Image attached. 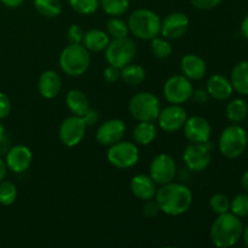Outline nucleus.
<instances>
[{
	"label": "nucleus",
	"mask_w": 248,
	"mask_h": 248,
	"mask_svg": "<svg viewBox=\"0 0 248 248\" xmlns=\"http://www.w3.org/2000/svg\"><path fill=\"white\" fill-rule=\"evenodd\" d=\"M155 201L160 211L167 216H181L190 208L193 203V193L186 186L181 183H170L160 186L155 194Z\"/></svg>",
	"instance_id": "f257e3e1"
},
{
	"label": "nucleus",
	"mask_w": 248,
	"mask_h": 248,
	"mask_svg": "<svg viewBox=\"0 0 248 248\" xmlns=\"http://www.w3.org/2000/svg\"><path fill=\"white\" fill-rule=\"evenodd\" d=\"M242 232L244 224L240 217L230 212L218 215L217 219L211 227V241L216 247H232L241 239Z\"/></svg>",
	"instance_id": "f03ea898"
},
{
	"label": "nucleus",
	"mask_w": 248,
	"mask_h": 248,
	"mask_svg": "<svg viewBox=\"0 0 248 248\" xmlns=\"http://www.w3.org/2000/svg\"><path fill=\"white\" fill-rule=\"evenodd\" d=\"M131 33L142 40H152L160 35L161 19L149 9H137L130 15L127 21Z\"/></svg>",
	"instance_id": "7ed1b4c3"
},
{
	"label": "nucleus",
	"mask_w": 248,
	"mask_h": 248,
	"mask_svg": "<svg viewBox=\"0 0 248 248\" xmlns=\"http://www.w3.org/2000/svg\"><path fill=\"white\" fill-rule=\"evenodd\" d=\"M91 63L89 50L82 44H69L60 55V67L69 77H80Z\"/></svg>",
	"instance_id": "20e7f679"
},
{
	"label": "nucleus",
	"mask_w": 248,
	"mask_h": 248,
	"mask_svg": "<svg viewBox=\"0 0 248 248\" xmlns=\"http://www.w3.org/2000/svg\"><path fill=\"white\" fill-rule=\"evenodd\" d=\"M248 137L245 128L239 124H232L223 130L219 137V150L223 156L228 159H236L241 156L246 150Z\"/></svg>",
	"instance_id": "39448f33"
},
{
	"label": "nucleus",
	"mask_w": 248,
	"mask_h": 248,
	"mask_svg": "<svg viewBox=\"0 0 248 248\" xmlns=\"http://www.w3.org/2000/svg\"><path fill=\"white\" fill-rule=\"evenodd\" d=\"M131 115L138 121H154L159 116L161 107L160 101L152 92L143 91L136 93L128 104Z\"/></svg>",
	"instance_id": "423d86ee"
},
{
	"label": "nucleus",
	"mask_w": 248,
	"mask_h": 248,
	"mask_svg": "<svg viewBox=\"0 0 248 248\" xmlns=\"http://www.w3.org/2000/svg\"><path fill=\"white\" fill-rule=\"evenodd\" d=\"M106 60L110 65L118 68H124L125 65L132 63L135 58L137 48L136 44L130 38L113 39L109 41L108 46L106 47Z\"/></svg>",
	"instance_id": "0eeeda50"
},
{
	"label": "nucleus",
	"mask_w": 248,
	"mask_h": 248,
	"mask_svg": "<svg viewBox=\"0 0 248 248\" xmlns=\"http://www.w3.org/2000/svg\"><path fill=\"white\" fill-rule=\"evenodd\" d=\"M107 159L116 169H130L140 160V150L135 143L121 140L109 147Z\"/></svg>",
	"instance_id": "6e6552de"
},
{
	"label": "nucleus",
	"mask_w": 248,
	"mask_h": 248,
	"mask_svg": "<svg viewBox=\"0 0 248 248\" xmlns=\"http://www.w3.org/2000/svg\"><path fill=\"white\" fill-rule=\"evenodd\" d=\"M193 85L186 75H173L164 85V96L171 104H183L191 98Z\"/></svg>",
	"instance_id": "1a4fd4ad"
},
{
	"label": "nucleus",
	"mask_w": 248,
	"mask_h": 248,
	"mask_svg": "<svg viewBox=\"0 0 248 248\" xmlns=\"http://www.w3.org/2000/svg\"><path fill=\"white\" fill-rule=\"evenodd\" d=\"M211 148L207 143H190L183 153L186 166L193 172H201L211 164Z\"/></svg>",
	"instance_id": "9d476101"
},
{
	"label": "nucleus",
	"mask_w": 248,
	"mask_h": 248,
	"mask_svg": "<svg viewBox=\"0 0 248 248\" xmlns=\"http://www.w3.org/2000/svg\"><path fill=\"white\" fill-rule=\"evenodd\" d=\"M86 124L81 116L72 115L64 119L60 126V140L65 147H77L84 140L86 135Z\"/></svg>",
	"instance_id": "9b49d317"
},
{
	"label": "nucleus",
	"mask_w": 248,
	"mask_h": 248,
	"mask_svg": "<svg viewBox=\"0 0 248 248\" xmlns=\"http://www.w3.org/2000/svg\"><path fill=\"white\" fill-rule=\"evenodd\" d=\"M177 165L173 157L169 154H159L153 159L149 167V176L157 186H164L174 179Z\"/></svg>",
	"instance_id": "f8f14e48"
},
{
	"label": "nucleus",
	"mask_w": 248,
	"mask_h": 248,
	"mask_svg": "<svg viewBox=\"0 0 248 248\" xmlns=\"http://www.w3.org/2000/svg\"><path fill=\"white\" fill-rule=\"evenodd\" d=\"M186 119H188L186 111L181 104H171L160 110L156 120L165 132H176L183 128Z\"/></svg>",
	"instance_id": "ddd939ff"
},
{
	"label": "nucleus",
	"mask_w": 248,
	"mask_h": 248,
	"mask_svg": "<svg viewBox=\"0 0 248 248\" xmlns=\"http://www.w3.org/2000/svg\"><path fill=\"white\" fill-rule=\"evenodd\" d=\"M189 28V18L183 12H172L161 22V31L167 40H176L182 38Z\"/></svg>",
	"instance_id": "4468645a"
},
{
	"label": "nucleus",
	"mask_w": 248,
	"mask_h": 248,
	"mask_svg": "<svg viewBox=\"0 0 248 248\" xmlns=\"http://www.w3.org/2000/svg\"><path fill=\"white\" fill-rule=\"evenodd\" d=\"M126 132V125L120 119H110L102 124L96 133L97 142L101 145L110 147L114 143L124 138Z\"/></svg>",
	"instance_id": "2eb2a0df"
},
{
	"label": "nucleus",
	"mask_w": 248,
	"mask_h": 248,
	"mask_svg": "<svg viewBox=\"0 0 248 248\" xmlns=\"http://www.w3.org/2000/svg\"><path fill=\"white\" fill-rule=\"evenodd\" d=\"M184 135L191 143H207L211 137V125L205 118L194 115L186 119L183 126Z\"/></svg>",
	"instance_id": "dca6fc26"
},
{
	"label": "nucleus",
	"mask_w": 248,
	"mask_h": 248,
	"mask_svg": "<svg viewBox=\"0 0 248 248\" xmlns=\"http://www.w3.org/2000/svg\"><path fill=\"white\" fill-rule=\"evenodd\" d=\"M33 161L31 150L26 145H15L9 149L5 157V162L10 171L15 173H23L31 167Z\"/></svg>",
	"instance_id": "f3484780"
},
{
	"label": "nucleus",
	"mask_w": 248,
	"mask_h": 248,
	"mask_svg": "<svg viewBox=\"0 0 248 248\" xmlns=\"http://www.w3.org/2000/svg\"><path fill=\"white\" fill-rule=\"evenodd\" d=\"M62 89V80L55 70H45L41 73L38 81V90L46 99H52L58 96Z\"/></svg>",
	"instance_id": "a211bd4d"
},
{
	"label": "nucleus",
	"mask_w": 248,
	"mask_h": 248,
	"mask_svg": "<svg viewBox=\"0 0 248 248\" xmlns=\"http://www.w3.org/2000/svg\"><path fill=\"white\" fill-rule=\"evenodd\" d=\"M131 191L137 199L143 201L152 200L156 194V183L147 174H137L131 179Z\"/></svg>",
	"instance_id": "6ab92c4d"
},
{
	"label": "nucleus",
	"mask_w": 248,
	"mask_h": 248,
	"mask_svg": "<svg viewBox=\"0 0 248 248\" xmlns=\"http://www.w3.org/2000/svg\"><path fill=\"white\" fill-rule=\"evenodd\" d=\"M206 90H207L208 94L217 101H225L232 96V91H234L230 80L220 74L211 75L210 79L207 80Z\"/></svg>",
	"instance_id": "aec40b11"
},
{
	"label": "nucleus",
	"mask_w": 248,
	"mask_h": 248,
	"mask_svg": "<svg viewBox=\"0 0 248 248\" xmlns=\"http://www.w3.org/2000/svg\"><path fill=\"white\" fill-rule=\"evenodd\" d=\"M181 69L189 80H200L206 75L207 67L202 58L194 53H188L182 58Z\"/></svg>",
	"instance_id": "412c9836"
},
{
	"label": "nucleus",
	"mask_w": 248,
	"mask_h": 248,
	"mask_svg": "<svg viewBox=\"0 0 248 248\" xmlns=\"http://www.w3.org/2000/svg\"><path fill=\"white\" fill-rule=\"evenodd\" d=\"M65 104L73 115L82 116L90 109V102L86 94L81 90L73 89L65 96Z\"/></svg>",
	"instance_id": "4be33fe9"
},
{
	"label": "nucleus",
	"mask_w": 248,
	"mask_h": 248,
	"mask_svg": "<svg viewBox=\"0 0 248 248\" xmlns=\"http://www.w3.org/2000/svg\"><path fill=\"white\" fill-rule=\"evenodd\" d=\"M109 35L104 31L101 29H90L85 31L84 39H82V45L92 52H101L106 50L109 44Z\"/></svg>",
	"instance_id": "5701e85b"
},
{
	"label": "nucleus",
	"mask_w": 248,
	"mask_h": 248,
	"mask_svg": "<svg viewBox=\"0 0 248 248\" xmlns=\"http://www.w3.org/2000/svg\"><path fill=\"white\" fill-rule=\"evenodd\" d=\"M230 82L237 93L248 96V61L239 62L232 68Z\"/></svg>",
	"instance_id": "b1692460"
},
{
	"label": "nucleus",
	"mask_w": 248,
	"mask_h": 248,
	"mask_svg": "<svg viewBox=\"0 0 248 248\" xmlns=\"http://www.w3.org/2000/svg\"><path fill=\"white\" fill-rule=\"evenodd\" d=\"M133 140L140 145H148L156 137V127L152 121H140L133 130Z\"/></svg>",
	"instance_id": "393cba45"
},
{
	"label": "nucleus",
	"mask_w": 248,
	"mask_h": 248,
	"mask_svg": "<svg viewBox=\"0 0 248 248\" xmlns=\"http://www.w3.org/2000/svg\"><path fill=\"white\" fill-rule=\"evenodd\" d=\"M227 118L230 123L240 124L247 118L248 114V106L244 99H232L227 106Z\"/></svg>",
	"instance_id": "a878e982"
},
{
	"label": "nucleus",
	"mask_w": 248,
	"mask_h": 248,
	"mask_svg": "<svg viewBox=\"0 0 248 248\" xmlns=\"http://www.w3.org/2000/svg\"><path fill=\"white\" fill-rule=\"evenodd\" d=\"M121 79L131 86H136L144 81L145 79V70L144 68L138 64H130L125 65L121 68Z\"/></svg>",
	"instance_id": "bb28decb"
},
{
	"label": "nucleus",
	"mask_w": 248,
	"mask_h": 248,
	"mask_svg": "<svg viewBox=\"0 0 248 248\" xmlns=\"http://www.w3.org/2000/svg\"><path fill=\"white\" fill-rule=\"evenodd\" d=\"M33 2L36 11L46 18H55L62 12V4L60 0H34Z\"/></svg>",
	"instance_id": "cd10ccee"
},
{
	"label": "nucleus",
	"mask_w": 248,
	"mask_h": 248,
	"mask_svg": "<svg viewBox=\"0 0 248 248\" xmlns=\"http://www.w3.org/2000/svg\"><path fill=\"white\" fill-rule=\"evenodd\" d=\"M99 6L109 16H121L130 7V0H99Z\"/></svg>",
	"instance_id": "c85d7f7f"
},
{
	"label": "nucleus",
	"mask_w": 248,
	"mask_h": 248,
	"mask_svg": "<svg viewBox=\"0 0 248 248\" xmlns=\"http://www.w3.org/2000/svg\"><path fill=\"white\" fill-rule=\"evenodd\" d=\"M107 29H108V35H110L113 39L125 38L130 31L127 23L119 16H114L109 19L107 23Z\"/></svg>",
	"instance_id": "c756f323"
},
{
	"label": "nucleus",
	"mask_w": 248,
	"mask_h": 248,
	"mask_svg": "<svg viewBox=\"0 0 248 248\" xmlns=\"http://www.w3.org/2000/svg\"><path fill=\"white\" fill-rule=\"evenodd\" d=\"M17 188L12 182L1 181L0 182V205L11 206L17 200Z\"/></svg>",
	"instance_id": "7c9ffc66"
},
{
	"label": "nucleus",
	"mask_w": 248,
	"mask_h": 248,
	"mask_svg": "<svg viewBox=\"0 0 248 248\" xmlns=\"http://www.w3.org/2000/svg\"><path fill=\"white\" fill-rule=\"evenodd\" d=\"M152 43H150V48H152V52L154 53V56L160 60H165V58L170 57V55L172 53V46L169 43V40L165 38H156L152 39Z\"/></svg>",
	"instance_id": "2f4dec72"
},
{
	"label": "nucleus",
	"mask_w": 248,
	"mask_h": 248,
	"mask_svg": "<svg viewBox=\"0 0 248 248\" xmlns=\"http://www.w3.org/2000/svg\"><path fill=\"white\" fill-rule=\"evenodd\" d=\"M70 7L80 15H92L98 10L99 0H68Z\"/></svg>",
	"instance_id": "473e14b6"
},
{
	"label": "nucleus",
	"mask_w": 248,
	"mask_h": 248,
	"mask_svg": "<svg viewBox=\"0 0 248 248\" xmlns=\"http://www.w3.org/2000/svg\"><path fill=\"white\" fill-rule=\"evenodd\" d=\"M230 211L237 217H248V194H239L230 201Z\"/></svg>",
	"instance_id": "72a5a7b5"
},
{
	"label": "nucleus",
	"mask_w": 248,
	"mask_h": 248,
	"mask_svg": "<svg viewBox=\"0 0 248 248\" xmlns=\"http://www.w3.org/2000/svg\"><path fill=\"white\" fill-rule=\"evenodd\" d=\"M210 207L217 215H223L230 211V200L224 194H215L210 199Z\"/></svg>",
	"instance_id": "f704fd0d"
},
{
	"label": "nucleus",
	"mask_w": 248,
	"mask_h": 248,
	"mask_svg": "<svg viewBox=\"0 0 248 248\" xmlns=\"http://www.w3.org/2000/svg\"><path fill=\"white\" fill-rule=\"evenodd\" d=\"M84 29L78 24H72L67 31V39L69 44H81L84 39Z\"/></svg>",
	"instance_id": "c9c22d12"
},
{
	"label": "nucleus",
	"mask_w": 248,
	"mask_h": 248,
	"mask_svg": "<svg viewBox=\"0 0 248 248\" xmlns=\"http://www.w3.org/2000/svg\"><path fill=\"white\" fill-rule=\"evenodd\" d=\"M120 77H121V69L118 67H114V65L109 64L103 72L104 80H106L107 82H110V84L118 81V80L120 79Z\"/></svg>",
	"instance_id": "e433bc0d"
},
{
	"label": "nucleus",
	"mask_w": 248,
	"mask_h": 248,
	"mask_svg": "<svg viewBox=\"0 0 248 248\" xmlns=\"http://www.w3.org/2000/svg\"><path fill=\"white\" fill-rule=\"evenodd\" d=\"M190 1L196 9L207 11V10H212L217 7L222 2V0H190Z\"/></svg>",
	"instance_id": "4c0bfd02"
},
{
	"label": "nucleus",
	"mask_w": 248,
	"mask_h": 248,
	"mask_svg": "<svg viewBox=\"0 0 248 248\" xmlns=\"http://www.w3.org/2000/svg\"><path fill=\"white\" fill-rule=\"evenodd\" d=\"M11 111V102L5 93L0 92V120L7 118Z\"/></svg>",
	"instance_id": "58836bf2"
},
{
	"label": "nucleus",
	"mask_w": 248,
	"mask_h": 248,
	"mask_svg": "<svg viewBox=\"0 0 248 248\" xmlns=\"http://www.w3.org/2000/svg\"><path fill=\"white\" fill-rule=\"evenodd\" d=\"M159 212H160V208L159 206H157L156 201L148 200L147 202L144 203V206H143V215L148 218L156 217Z\"/></svg>",
	"instance_id": "ea45409f"
},
{
	"label": "nucleus",
	"mask_w": 248,
	"mask_h": 248,
	"mask_svg": "<svg viewBox=\"0 0 248 248\" xmlns=\"http://www.w3.org/2000/svg\"><path fill=\"white\" fill-rule=\"evenodd\" d=\"M81 118H82V120H84V123L86 124V126H93L94 124L98 123L99 114L97 110L90 108L89 110H87V113L85 114V115H82Z\"/></svg>",
	"instance_id": "a19ab883"
},
{
	"label": "nucleus",
	"mask_w": 248,
	"mask_h": 248,
	"mask_svg": "<svg viewBox=\"0 0 248 248\" xmlns=\"http://www.w3.org/2000/svg\"><path fill=\"white\" fill-rule=\"evenodd\" d=\"M191 98H193L196 103L205 104L206 102L208 101V98H210V94H208L207 90L199 89V90H196V91H193Z\"/></svg>",
	"instance_id": "79ce46f5"
},
{
	"label": "nucleus",
	"mask_w": 248,
	"mask_h": 248,
	"mask_svg": "<svg viewBox=\"0 0 248 248\" xmlns=\"http://www.w3.org/2000/svg\"><path fill=\"white\" fill-rule=\"evenodd\" d=\"M10 148H11V142H10V138L7 137L6 133H5V135H2L0 137V156L1 155H6Z\"/></svg>",
	"instance_id": "37998d69"
},
{
	"label": "nucleus",
	"mask_w": 248,
	"mask_h": 248,
	"mask_svg": "<svg viewBox=\"0 0 248 248\" xmlns=\"http://www.w3.org/2000/svg\"><path fill=\"white\" fill-rule=\"evenodd\" d=\"M23 1L24 0H0V2L9 9H17L23 4Z\"/></svg>",
	"instance_id": "c03bdc74"
},
{
	"label": "nucleus",
	"mask_w": 248,
	"mask_h": 248,
	"mask_svg": "<svg viewBox=\"0 0 248 248\" xmlns=\"http://www.w3.org/2000/svg\"><path fill=\"white\" fill-rule=\"evenodd\" d=\"M6 173H7L6 162H5V160H2L1 156H0V182L4 181L5 177H6Z\"/></svg>",
	"instance_id": "a18cd8bd"
},
{
	"label": "nucleus",
	"mask_w": 248,
	"mask_h": 248,
	"mask_svg": "<svg viewBox=\"0 0 248 248\" xmlns=\"http://www.w3.org/2000/svg\"><path fill=\"white\" fill-rule=\"evenodd\" d=\"M241 34H242V36H244L245 39H247V40H248V15L246 17H245L244 21H242Z\"/></svg>",
	"instance_id": "49530a36"
},
{
	"label": "nucleus",
	"mask_w": 248,
	"mask_h": 248,
	"mask_svg": "<svg viewBox=\"0 0 248 248\" xmlns=\"http://www.w3.org/2000/svg\"><path fill=\"white\" fill-rule=\"evenodd\" d=\"M241 186L245 190L248 191V171L245 172L241 177Z\"/></svg>",
	"instance_id": "de8ad7c7"
},
{
	"label": "nucleus",
	"mask_w": 248,
	"mask_h": 248,
	"mask_svg": "<svg viewBox=\"0 0 248 248\" xmlns=\"http://www.w3.org/2000/svg\"><path fill=\"white\" fill-rule=\"evenodd\" d=\"M242 239H244V242H245V245H246V246L248 247V225L246 228H245L244 229V232H242Z\"/></svg>",
	"instance_id": "09e8293b"
},
{
	"label": "nucleus",
	"mask_w": 248,
	"mask_h": 248,
	"mask_svg": "<svg viewBox=\"0 0 248 248\" xmlns=\"http://www.w3.org/2000/svg\"><path fill=\"white\" fill-rule=\"evenodd\" d=\"M5 132H6V131H5V126L2 125V123L0 121V137H1L2 135H5Z\"/></svg>",
	"instance_id": "8fccbe9b"
}]
</instances>
